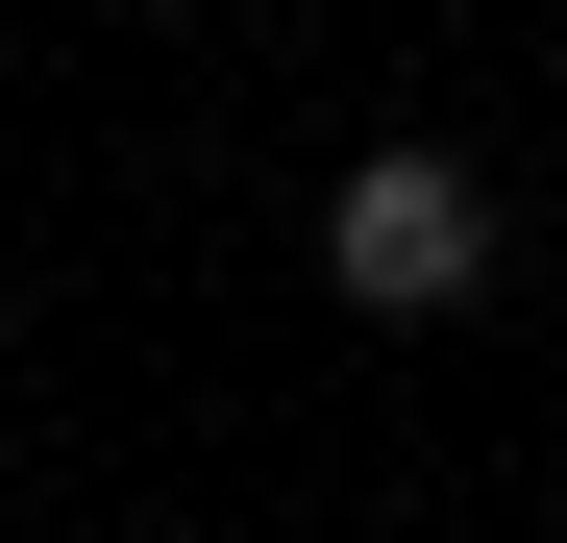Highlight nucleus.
I'll use <instances>...</instances> for the list:
<instances>
[{
	"label": "nucleus",
	"instance_id": "1",
	"mask_svg": "<svg viewBox=\"0 0 567 543\" xmlns=\"http://www.w3.org/2000/svg\"><path fill=\"white\" fill-rule=\"evenodd\" d=\"M321 272H346V297L370 321H468V297H494V173H468V148H346V198H321Z\"/></svg>",
	"mask_w": 567,
	"mask_h": 543
},
{
	"label": "nucleus",
	"instance_id": "2",
	"mask_svg": "<svg viewBox=\"0 0 567 543\" xmlns=\"http://www.w3.org/2000/svg\"><path fill=\"white\" fill-rule=\"evenodd\" d=\"M0 346H25V272H0Z\"/></svg>",
	"mask_w": 567,
	"mask_h": 543
}]
</instances>
